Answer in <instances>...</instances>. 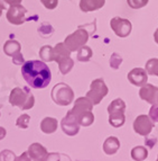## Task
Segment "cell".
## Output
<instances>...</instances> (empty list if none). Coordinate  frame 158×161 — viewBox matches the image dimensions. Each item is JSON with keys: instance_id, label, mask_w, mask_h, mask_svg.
<instances>
[{"instance_id": "obj_1", "label": "cell", "mask_w": 158, "mask_h": 161, "mask_svg": "<svg viewBox=\"0 0 158 161\" xmlns=\"http://www.w3.org/2000/svg\"><path fill=\"white\" fill-rule=\"evenodd\" d=\"M22 75L28 86L35 89L46 88L51 83L52 72L44 61L29 60L22 67Z\"/></svg>"}, {"instance_id": "obj_2", "label": "cell", "mask_w": 158, "mask_h": 161, "mask_svg": "<svg viewBox=\"0 0 158 161\" xmlns=\"http://www.w3.org/2000/svg\"><path fill=\"white\" fill-rule=\"evenodd\" d=\"M9 103H10V105L16 106L22 110H28L34 107L35 97L32 94L29 88L16 87L11 90L10 96H9Z\"/></svg>"}, {"instance_id": "obj_3", "label": "cell", "mask_w": 158, "mask_h": 161, "mask_svg": "<svg viewBox=\"0 0 158 161\" xmlns=\"http://www.w3.org/2000/svg\"><path fill=\"white\" fill-rule=\"evenodd\" d=\"M126 103L121 98L112 100L111 104L108 106V114H109V124L111 126L118 129L121 127L126 122Z\"/></svg>"}, {"instance_id": "obj_4", "label": "cell", "mask_w": 158, "mask_h": 161, "mask_svg": "<svg viewBox=\"0 0 158 161\" xmlns=\"http://www.w3.org/2000/svg\"><path fill=\"white\" fill-rule=\"evenodd\" d=\"M51 97L59 106H69L74 100V92L69 85L61 82L55 85L52 89Z\"/></svg>"}, {"instance_id": "obj_5", "label": "cell", "mask_w": 158, "mask_h": 161, "mask_svg": "<svg viewBox=\"0 0 158 161\" xmlns=\"http://www.w3.org/2000/svg\"><path fill=\"white\" fill-rule=\"evenodd\" d=\"M108 92H109V89H108L104 80L99 78L91 82L86 97L91 100L93 105H99L101 100L108 95Z\"/></svg>"}, {"instance_id": "obj_6", "label": "cell", "mask_w": 158, "mask_h": 161, "mask_svg": "<svg viewBox=\"0 0 158 161\" xmlns=\"http://www.w3.org/2000/svg\"><path fill=\"white\" fill-rule=\"evenodd\" d=\"M89 33L84 28L79 27L78 31H75L73 34L69 35L64 41V45L66 46L71 52L78 51L79 48L82 47L86 44L89 40Z\"/></svg>"}, {"instance_id": "obj_7", "label": "cell", "mask_w": 158, "mask_h": 161, "mask_svg": "<svg viewBox=\"0 0 158 161\" xmlns=\"http://www.w3.org/2000/svg\"><path fill=\"white\" fill-rule=\"evenodd\" d=\"M20 50H22L20 43L15 40H10L8 42H6L5 46H3V51H5L6 55L13 58V62L15 65H20L25 63V59L23 57Z\"/></svg>"}, {"instance_id": "obj_8", "label": "cell", "mask_w": 158, "mask_h": 161, "mask_svg": "<svg viewBox=\"0 0 158 161\" xmlns=\"http://www.w3.org/2000/svg\"><path fill=\"white\" fill-rule=\"evenodd\" d=\"M134 131L137 134L141 135V136H147L151 133L154 129V122L150 119L148 115H139L134 121Z\"/></svg>"}, {"instance_id": "obj_9", "label": "cell", "mask_w": 158, "mask_h": 161, "mask_svg": "<svg viewBox=\"0 0 158 161\" xmlns=\"http://www.w3.org/2000/svg\"><path fill=\"white\" fill-rule=\"evenodd\" d=\"M61 127L65 134L69 136H74L80 131V124L78 123V119L71 112H67L65 117L62 119Z\"/></svg>"}, {"instance_id": "obj_10", "label": "cell", "mask_w": 158, "mask_h": 161, "mask_svg": "<svg viewBox=\"0 0 158 161\" xmlns=\"http://www.w3.org/2000/svg\"><path fill=\"white\" fill-rule=\"evenodd\" d=\"M111 27L115 35H118L119 37H127L130 32H131V24L127 19L115 17L111 20Z\"/></svg>"}, {"instance_id": "obj_11", "label": "cell", "mask_w": 158, "mask_h": 161, "mask_svg": "<svg viewBox=\"0 0 158 161\" xmlns=\"http://www.w3.org/2000/svg\"><path fill=\"white\" fill-rule=\"evenodd\" d=\"M128 80L134 86L142 87L148 82V73L142 68H135L128 73Z\"/></svg>"}, {"instance_id": "obj_12", "label": "cell", "mask_w": 158, "mask_h": 161, "mask_svg": "<svg viewBox=\"0 0 158 161\" xmlns=\"http://www.w3.org/2000/svg\"><path fill=\"white\" fill-rule=\"evenodd\" d=\"M157 96H158V88L153 86L150 83H146L145 86L140 87L139 97L142 100H146L148 104L154 105L157 104Z\"/></svg>"}, {"instance_id": "obj_13", "label": "cell", "mask_w": 158, "mask_h": 161, "mask_svg": "<svg viewBox=\"0 0 158 161\" xmlns=\"http://www.w3.org/2000/svg\"><path fill=\"white\" fill-rule=\"evenodd\" d=\"M27 153H28L29 158L34 161H43L44 159L46 158V156L48 154V152H47L45 147L37 142L33 143V144L29 145Z\"/></svg>"}, {"instance_id": "obj_14", "label": "cell", "mask_w": 158, "mask_h": 161, "mask_svg": "<svg viewBox=\"0 0 158 161\" xmlns=\"http://www.w3.org/2000/svg\"><path fill=\"white\" fill-rule=\"evenodd\" d=\"M25 14H26V9L24 7L19 5L13 6L7 14V18L11 24L20 25L25 22Z\"/></svg>"}, {"instance_id": "obj_15", "label": "cell", "mask_w": 158, "mask_h": 161, "mask_svg": "<svg viewBox=\"0 0 158 161\" xmlns=\"http://www.w3.org/2000/svg\"><path fill=\"white\" fill-rule=\"evenodd\" d=\"M93 106L94 105L92 104V102L89 99L88 97H80V98H78V99L75 100L74 106H73V108L70 112L74 116H78L79 114L86 112V110H92Z\"/></svg>"}, {"instance_id": "obj_16", "label": "cell", "mask_w": 158, "mask_h": 161, "mask_svg": "<svg viewBox=\"0 0 158 161\" xmlns=\"http://www.w3.org/2000/svg\"><path fill=\"white\" fill-rule=\"evenodd\" d=\"M120 148V141L118 137L115 136H109L103 143V151L108 156H112Z\"/></svg>"}, {"instance_id": "obj_17", "label": "cell", "mask_w": 158, "mask_h": 161, "mask_svg": "<svg viewBox=\"0 0 158 161\" xmlns=\"http://www.w3.org/2000/svg\"><path fill=\"white\" fill-rule=\"evenodd\" d=\"M57 130V119L54 117H45L40 122V131L45 134H52Z\"/></svg>"}, {"instance_id": "obj_18", "label": "cell", "mask_w": 158, "mask_h": 161, "mask_svg": "<svg viewBox=\"0 0 158 161\" xmlns=\"http://www.w3.org/2000/svg\"><path fill=\"white\" fill-rule=\"evenodd\" d=\"M70 55L71 51L64 45V43H59L55 47H53V61L59 62L62 59Z\"/></svg>"}, {"instance_id": "obj_19", "label": "cell", "mask_w": 158, "mask_h": 161, "mask_svg": "<svg viewBox=\"0 0 158 161\" xmlns=\"http://www.w3.org/2000/svg\"><path fill=\"white\" fill-rule=\"evenodd\" d=\"M104 5V0H81L80 7L83 11H93L101 8Z\"/></svg>"}, {"instance_id": "obj_20", "label": "cell", "mask_w": 158, "mask_h": 161, "mask_svg": "<svg viewBox=\"0 0 158 161\" xmlns=\"http://www.w3.org/2000/svg\"><path fill=\"white\" fill-rule=\"evenodd\" d=\"M78 119V123L80 124V126H90L94 122V115L92 113V110H86L83 113L79 114L78 116H75Z\"/></svg>"}, {"instance_id": "obj_21", "label": "cell", "mask_w": 158, "mask_h": 161, "mask_svg": "<svg viewBox=\"0 0 158 161\" xmlns=\"http://www.w3.org/2000/svg\"><path fill=\"white\" fill-rule=\"evenodd\" d=\"M57 63H59V69L62 75H67L73 69V67H74V61H73L71 57L64 58V59H62Z\"/></svg>"}, {"instance_id": "obj_22", "label": "cell", "mask_w": 158, "mask_h": 161, "mask_svg": "<svg viewBox=\"0 0 158 161\" xmlns=\"http://www.w3.org/2000/svg\"><path fill=\"white\" fill-rule=\"evenodd\" d=\"M148 157V151L145 147H135L131 150V158L135 161H144Z\"/></svg>"}, {"instance_id": "obj_23", "label": "cell", "mask_w": 158, "mask_h": 161, "mask_svg": "<svg viewBox=\"0 0 158 161\" xmlns=\"http://www.w3.org/2000/svg\"><path fill=\"white\" fill-rule=\"evenodd\" d=\"M92 55H93V52H92L91 48L89 47V46L84 45L78 50V55H76V58H78V60L81 62H88L89 60L92 58Z\"/></svg>"}, {"instance_id": "obj_24", "label": "cell", "mask_w": 158, "mask_h": 161, "mask_svg": "<svg viewBox=\"0 0 158 161\" xmlns=\"http://www.w3.org/2000/svg\"><path fill=\"white\" fill-rule=\"evenodd\" d=\"M39 57L44 62H52L53 61V47L49 45L43 46L39 51Z\"/></svg>"}, {"instance_id": "obj_25", "label": "cell", "mask_w": 158, "mask_h": 161, "mask_svg": "<svg viewBox=\"0 0 158 161\" xmlns=\"http://www.w3.org/2000/svg\"><path fill=\"white\" fill-rule=\"evenodd\" d=\"M145 70L147 71L148 75H157L158 77V59H150L146 63Z\"/></svg>"}, {"instance_id": "obj_26", "label": "cell", "mask_w": 158, "mask_h": 161, "mask_svg": "<svg viewBox=\"0 0 158 161\" xmlns=\"http://www.w3.org/2000/svg\"><path fill=\"white\" fill-rule=\"evenodd\" d=\"M29 121H30V116L27 115V114H23L20 115L16 121V125L19 129H28V125H29Z\"/></svg>"}, {"instance_id": "obj_27", "label": "cell", "mask_w": 158, "mask_h": 161, "mask_svg": "<svg viewBox=\"0 0 158 161\" xmlns=\"http://www.w3.org/2000/svg\"><path fill=\"white\" fill-rule=\"evenodd\" d=\"M121 63H122V58L118 53H113L110 58V67L115 70H118Z\"/></svg>"}, {"instance_id": "obj_28", "label": "cell", "mask_w": 158, "mask_h": 161, "mask_svg": "<svg viewBox=\"0 0 158 161\" xmlns=\"http://www.w3.org/2000/svg\"><path fill=\"white\" fill-rule=\"evenodd\" d=\"M16 156L10 150H3L0 152V161H15Z\"/></svg>"}, {"instance_id": "obj_29", "label": "cell", "mask_w": 158, "mask_h": 161, "mask_svg": "<svg viewBox=\"0 0 158 161\" xmlns=\"http://www.w3.org/2000/svg\"><path fill=\"white\" fill-rule=\"evenodd\" d=\"M150 119L154 122V123H158V104L151 105V107L149 109V115Z\"/></svg>"}, {"instance_id": "obj_30", "label": "cell", "mask_w": 158, "mask_h": 161, "mask_svg": "<svg viewBox=\"0 0 158 161\" xmlns=\"http://www.w3.org/2000/svg\"><path fill=\"white\" fill-rule=\"evenodd\" d=\"M148 3V0H128L129 6L134 9L141 8L144 6H146V3Z\"/></svg>"}, {"instance_id": "obj_31", "label": "cell", "mask_w": 158, "mask_h": 161, "mask_svg": "<svg viewBox=\"0 0 158 161\" xmlns=\"http://www.w3.org/2000/svg\"><path fill=\"white\" fill-rule=\"evenodd\" d=\"M61 160H62V156L59 153L52 152V153H48L43 161H61Z\"/></svg>"}, {"instance_id": "obj_32", "label": "cell", "mask_w": 158, "mask_h": 161, "mask_svg": "<svg viewBox=\"0 0 158 161\" xmlns=\"http://www.w3.org/2000/svg\"><path fill=\"white\" fill-rule=\"evenodd\" d=\"M42 3L45 6L46 8L54 9L57 6V0H42Z\"/></svg>"}, {"instance_id": "obj_33", "label": "cell", "mask_w": 158, "mask_h": 161, "mask_svg": "<svg viewBox=\"0 0 158 161\" xmlns=\"http://www.w3.org/2000/svg\"><path fill=\"white\" fill-rule=\"evenodd\" d=\"M15 161H32V159L29 158V156H28V153H27V152H24V153H22V154H20L19 157H16Z\"/></svg>"}, {"instance_id": "obj_34", "label": "cell", "mask_w": 158, "mask_h": 161, "mask_svg": "<svg viewBox=\"0 0 158 161\" xmlns=\"http://www.w3.org/2000/svg\"><path fill=\"white\" fill-rule=\"evenodd\" d=\"M6 134H7V131H6V129H3V127L0 126V140L5 139Z\"/></svg>"}, {"instance_id": "obj_35", "label": "cell", "mask_w": 158, "mask_h": 161, "mask_svg": "<svg viewBox=\"0 0 158 161\" xmlns=\"http://www.w3.org/2000/svg\"><path fill=\"white\" fill-rule=\"evenodd\" d=\"M154 37H155V42L158 44V30L155 32V34H154Z\"/></svg>"}, {"instance_id": "obj_36", "label": "cell", "mask_w": 158, "mask_h": 161, "mask_svg": "<svg viewBox=\"0 0 158 161\" xmlns=\"http://www.w3.org/2000/svg\"><path fill=\"white\" fill-rule=\"evenodd\" d=\"M157 104H158V96H157Z\"/></svg>"}, {"instance_id": "obj_37", "label": "cell", "mask_w": 158, "mask_h": 161, "mask_svg": "<svg viewBox=\"0 0 158 161\" xmlns=\"http://www.w3.org/2000/svg\"><path fill=\"white\" fill-rule=\"evenodd\" d=\"M156 161H158V157H157V160H156Z\"/></svg>"}]
</instances>
